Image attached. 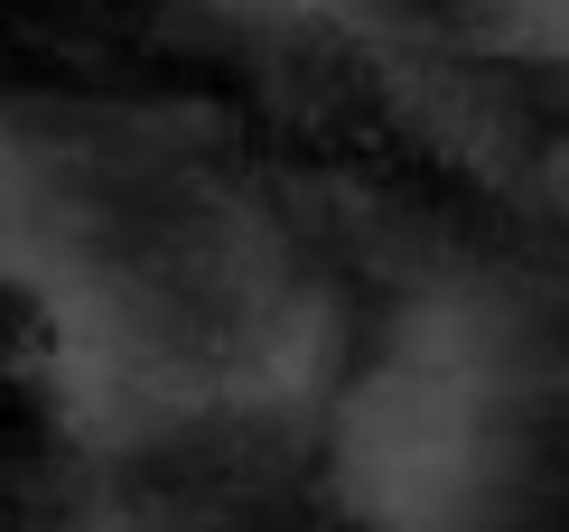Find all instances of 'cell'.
<instances>
[{
    "label": "cell",
    "mask_w": 569,
    "mask_h": 532,
    "mask_svg": "<svg viewBox=\"0 0 569 532\" xmlns=\"http://www.w3.org/2000/svg\"><path fill=\"white\" fill-rule=\"evenodd\" d=\"M532 336L486 289H420L337 393L327 476L365 532H505Z\"/></svg>",
    "instance_id": "1"
},
{
    "label": "cell",
    "mask_w": 569,
    "mask_h": 532,
    "mask_svg": "<svg viewBox=\"0 0 569 532\" xmlns=\"http://www.w3.org/2000/svg\"><path fill=\"white\" fill-rule=\"evenodd\" d=\"M206 10L233 29H346L365 0H206Z\"/></svg>",
    "instance_id": "2"
},
{
    "label": "cell",
    "mask_w": 569,
    "mask_h": 532,
    "mask_svg": "<svg viewBox=\"0 0 569 532\" xmlns=\"http://www.w3.org/2000/svg\"><path fill=\"white\" fill-rule=\"evenodd\" d=\"M57 532H150V523H131V514H76V523H57Z\"/></svg>",
    "instance_id": "3"
}]
</instances>
